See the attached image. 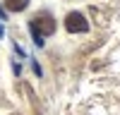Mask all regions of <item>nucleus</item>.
Masks as SVG:
<instances>
[{
	"label": "nucleus",
	"mask_w": 120,
	"mask_h": 115,
	"mask_svg": "<svg viewBox=\"0 0 120 115\" xmlns=\"http://www.w3.org/2000/svg\"><path fill=\"white\" fill-rule=\"evenodd\" d=\"M31 29L36 36H48L55 31V19L48 14V12H38L34 19H31Z\"/></svg>",
	"instance_id": "nucleus-1"
},
{
	"label": "nucleus",
	"mask_w": 120,
	"mask_h": 115,
	"mask_svg": "<svg viewBox=\"0 0 120 115\" xmlns=\"http://www.w3.org/2000/svg\"><path fill=\"white\" fill-rule=\"evenodd\" d=\"M65 26H67V31H72V34H82L89 29V22L84 19V14H79V12H70L65 17Z\"/></svg>",
	"instance_id": "nucleus-2"
},
{
	"label": "nucleus",
	"mask_w": 120,
	"mask_h": 115,
	"mask_svg": "<svg viewBox=\"0 0 120 115\" xmlns=\"http://www.w3.org/2000/svg\"><path fill=\"white\" fill-rule=\"evenodd\" d=\"M26 5H29V0H5V7L10 12H22Z\"/></svg>",
	"instance_id": "nucleus-3"
}]
</instances>
